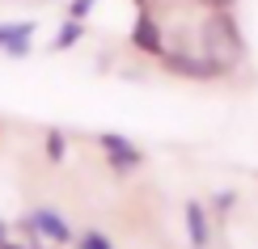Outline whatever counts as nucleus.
Returning <instances> with one entry per match:
<instances>
[{
  "instance_id": "obj_10",
  "label": "nucleus",
  "mask_w": 258,
  "mask_h": 249,
  "mask_svg": "<svg viewBox=\"0 0 258 249\" xmlns=\"http://www.w3.org/2000/svg\"><path fill=\"white\" fill-rule=\"evenodd\" d=\"M47 156H51V160H63V135H59V131L47 135Z\"/></svg>"
},
{
  "instance_id": "obj_9",
  "label": "nucleus",
  "mask_w": 258,
  "mask_h": 249,
  "mask_svg": "<svg viewBox=\"0 0 258 249\" xmlns=\"http://www.w3.org/2000/svg\"><path fill=\"white\" fill-rule=\"evenodd\" d=\"M81 249H114V245L106 241L102 232H85V236H81Z\"/></svg>"
},
{
  "instance_id": "obj_11",
  "label": "nucleus",
  "mask_w": 258,
  "mask_h": 249,
  "mask_svg": "<svg viewBox=\"0 0 258 249\" xmlns=\"http://www.w3.org/2000/svg\"><path fill=\"white\" fill-rule=\"evenodd\" d=\"M208 13H220V9H233V0H199Z\"/></svg>"
},
{
  "instance_id": "obj_7",
  "label": "nucleus",
  "mask_w": 258,
  "mask_h": 249,
  "mask_svg": "<svg viewBox=\"0 0 258 249\" xmlns=\"http://www.w3.org/2000/svg\"><path fill=\"white\" fill-rule=\"evenodd\" d=\"M186 232H190V245L195 249H208V211L203 203H186Z\"/></svg>"
},
{
  "instance_id": "obj_13",
  "label": "nucleus",
  "mask_w": 258,
  "mask_h": 249,
  "mask_svg": "<svg viewBox=\"0 0 258 249\" xmlns=\"http://www.w3.org/2000/svg\"><path fill=\"white\" fill-rule=\"evenodd\" d=\"M5 249H13V245H5Z\"/></svg>"
},
{
  "instance_id": "obj_2",
  "label": "nucleus",
  "mask_w": 258,
  "mask_h": 249,
  "mask_svg": "<svg viewBox=\"0 0 258 249\" xmlns=\"http://www.w3.org/2000/svg\"><path fill=\"white\" fill-rule=\"evenodd\" d=\"M21 228H26V232H34V236H42V241H55V245L72 241V228H68V220H63L59 211H51V207H38V211H30L26 220H21Z\"/></svg>"
},
{
  "instance_id": "obj_1",
  "label": "nucleus",
  "mask_w": 258,
  "mask_h": 249,
  "mask_svg": "<svg viewBox=\"0 0 258 249\" xmlns=\"http://www.w3.org/2000/svg\"><path fill=\"white\" fill-rule=\"evenodd\" d=\"M199 42H203V55H208L212 63H220L224 72H229L233 63L241 59V51H245V38H241L237 21L229 17V9H220V13H208V17H203Z\"/></svg>"
},
{
  "instance_id": "obj_8",
  "label": "nucleus",
  "mask_w": 258,
  "mask_h": 249,
  "mask_svg": "<svg viewBox=\"0 0 258 249\" xmlns=\"http://www.w3.org/2000/svg\"><path fill=\"white\" fill-rule=\"evenodd\" d=\"M77 38H81V21H77V17H72V21H68V26H63V30H59V38H55V51H63V47H72V42H77Z\"/></svg>"
},
{
  "instance_id": "obj_14",
  "label": "nucleus",
  "mask_w": 258,
  "mask_h": 249,
  "mask_svg": "<svg viewBox=\"0 0 258 249\" xmlns=\"http://www.w3.org/2000/svg\"><path fill=\"white\" fill-rule=\"evenodd\" d=\"M144 5H148V0H144Z\"/></svg>"
},
{
  "instance_id": "obj_3",
  "label": "nucleus",
  "mask_w": 258,
  "mask_h": 249,
  "mask_svg": "<svg viewBox=\"0 0 258 249\" xmlns=\"http://www.w3.org/2000/svg\"><path fill=\"white\" fill-rule=\"evenodd\" d=\"M165 72H174V76H190V80L224 76L220 63H212L208 55H186V51H169V55H165Z\"/></svg>"
},
{
  "instance_id": "obj_6",
  "label": "nucleus",
  "mask_w": 258,
  "mask_h": 249,
  "mask_svg": "<svg viewBox=\"0 0 258 249\" xmlns=\"http://www.w3.org/2000/svg\"><path fill=\"white\" fill-rule=\"evenodd\" d=\"M132 42L140 51H148V55H165V42H161V26L148 13H140V21H136V30H132Z\"/></svg>"
},
{
  "instance_id": "obj_12",
  "label": "nucleus",
  "mask_w": 258,
  "mask_h": 249,
  "mask_svg": "<svg viewBox=\"0 0 258 249\" xmlns=\"http://www.w3.org/2000/svg\"><path fill=\"white\" fill-rule=\"evenodd\" d=\"M5 245H9V224L0 220V249H5Z\"/></svg>"
},
{
  "instance_id": "obj_4",
  "label": "nucleus",
  "mask_w": 258,
  "mask_h": 249,
  "mask_svg": "<svg viewBox=\"0 0 258 249\" xmlns=\"http://www.w3.org/2000/svg\"><path fill=\"white\" fill-rule=\"evenodd\" d=\"M98 144H102L106 160H110V165L119 169V173H132V169H140V165H144V152H140L132 139H123V135H102Z\"/></svg>"
},
{
  "instance_id": "obj_5",
  "label": "nucleus",
  "mask_w": 258,
  "mask_h": 249,
  "mask_svg": "<svg viewBox=\"0 0 258 249\" xmlns=\"http://www.w3.org/2000/svg\"><path fill=\"white\" fill-rule=\"evenodd\" d=\"M30 38H34V21H13V26H0V51L5 55H30Z\"/></svg>"
}]
</instances>
